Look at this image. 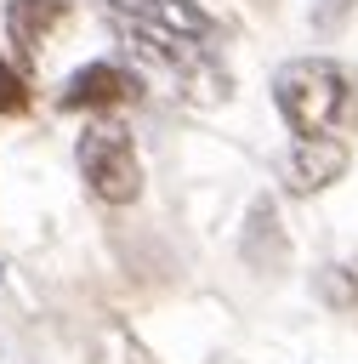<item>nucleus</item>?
<instances>
[{"label":"nucleus","mask_w":358,"mask_h":364,"mask_svg":"<svg viewBox=\"0 0 358 364\" xmlns=\"http://www.w3.org/2000/svg\"><path fill=\"white\" fill-rule=\"evenodd\" d=\"M108 28L119 34L131 68L142 74V85H165L176 102L188 108H216L233 97V74L222 63V51L210 40H188V34H170V28H148V23H125V17H108Z\"/></svg>","instance_id":"nucleus-1"},{"label":"nucleus","mask_w":358,"mask_h":364,"mask_svg":"<svg viewBox=\"0 0 358 364\" xmlns=\"http://www.w3.org/2000/svg\"><path fill=\"white\" fill-rule=\"evenodd\" d=\"M273 102L284 114V125L295 136H324V131H341L352 125L358 114V85L341 63L330 57H290L278 74H273Z\"/></svg>","instance_id":"nucleus-2"},{"label":"nucleus","mask_w":358,"mask_h":364,"mask_svg":"<svg viewBox=\"0 0 358 364\" xmlns=\"http://www.w3.org/2000/svg\"><path fill=\"white\" fill-rule=\"evenodd\" d=\"M74 165H80L91 199H102V205H136V193H142V159H136L131 131H119V125H85L80 142H74Z\"/></svg>","instance_id":"nucleus-3"},{"label":"nucleus","mask_w":358,"mask_h":364,"mask_svg":"<svg viewBox=\"0 0 358 364\" xmlns=\"http://www.w3.org/2000/svg\"><path fill=\"white\" fill-rule=\"evenodd\" d=\"M142 97V74L136 68H125V63H85V68H74L68 74V85L57 91V102L68 108V114H97V108H125V102H136Z\"/></svg>","instance_id":"nucleus-4"},{"label":"nucleus","mask_w":358,"mask_h":364,"mask_svg":"<svg viewBox=\"0 0 358 364\" xmlns=\"http://www.w3.org/2000/svg\"><path fill=\"white\" fill-rule=\"evenodd\" d=\"M347 165H352V148H347L335 131H324V136H295V142L284 148V188H290V193H324L330 182L347 176Z\"/></svg>","instance_id":"nucleus-5"},{"label":"nucleus","mask_w":358,"mask_h":364,"mask_svg":"<svg viewBox=\"0 0 358 364\" xmlns=\"http://www.w3.org/2000/svg\"><path fill=\"white\" fill-rule=\"evenodd\" d=\"M97 6H102V17H125V23H148V28H170V34L222 46V23L199 0H97Z\"/></svg>","instance_id":"nucleus-6"},{"label":"nucleus","mask_w":358,"mask_h":364,"mask_svg":"<svg viewBox=\"0 0 358 364\" xmlns=\"http://www.w3.org/2000/svg\"><path fill=\"white\" fill-rule=\"evenodd\" d=\"M68 23V0H6V34L23 57H40V46Z\"/></svg>","instance_id":"nucleus-7"},{"label":"nucleus","mask_w":358,"mask_h":364,"mask_svg":"<svg viewBox=\"0 0 358 364\" xmlns=\"http://www.w3.org/2000/svg\"><path fill=\"white\" fill-rule=\"evenodd\" d=\"M284 256H290V239H284L278 205L273 199H256L250 205V222H244V262L250 267H284Z\"/></svg>","instance_id":"nucleus-8"},{"label":"nucleus","mask_w":358,"mask_h":364,"mask_svg":"<svg viewBox=\"0 0 358 364\" xmlns=\"http://www.w3.org/2000/svg\"><path fill=\"white\" fill-rule=\"evenodd\" d=\"M318 296H324L335 313L358 307V262H335V267H324V273H318Z\"/></svg>","instance_id":"nucleus-9"},{"label":"nucleus","mask_w":358,"mask_h":364,"mask_svg":"<svg viewBox=\"0 0 358 364\" xmlns=\"http://www.w3.org/2000/svg\"><path fill=\"white\" fill-rule=\"evenodd\" d=\"M28 102H34V91H28L23 68H11V63L0 57V114H6V119H11V114H28Z\"/></svg>","instance_id":"nucleus-10"},{"label":"nucleus","mask_w":358,"mask_h":364,"mask_svg":"<svg viewBox=\"0 0 358 364\" xmlns=\"http://www.w3.org/2000/svg\"><path fill=\"white\" fill-rule=\"evenodd\" d=\"M352 11H358V0H313V6H307V17H313V28H318V34H335Z\"/></svg>","instance_id":"nucleus-11"},{"label":"nucleus","mask_w":358,"mask_h":364,"mask_svg":"<svg viewBox=\"0 0 358 364\" xmlns=\"http://www.w3.org/2000/svg\"><path fill=\"white\" fill-rule=\"evenodd\" d=\"M108 341H114V358H102V364H148V353H142L125 330H108Z\"/></svg>","instance_id":"nucleus-12"}]
</instances>
